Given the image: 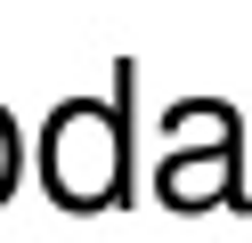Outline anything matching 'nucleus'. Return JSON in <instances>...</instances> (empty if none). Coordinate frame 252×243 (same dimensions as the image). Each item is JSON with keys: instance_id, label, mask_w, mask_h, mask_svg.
<instances>
[]
</instances>
